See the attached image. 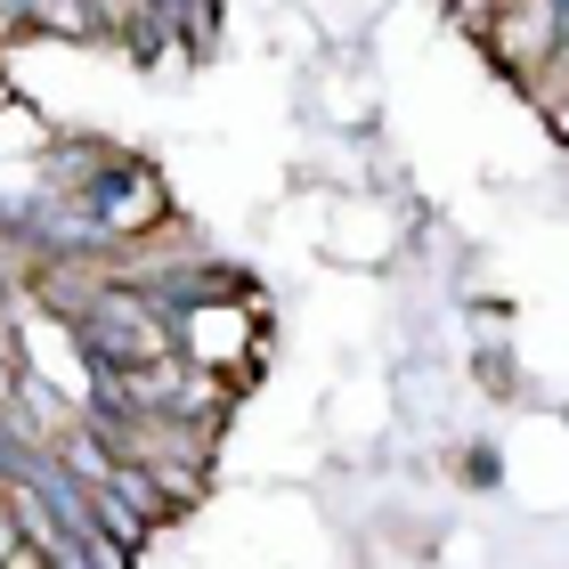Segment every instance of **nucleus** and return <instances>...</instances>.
I'll return each instance as SVG.
<instances>
[{"label": "nucleus", "instance_id": "obj_1", "mask_svg": "<svg viewBox=\"0 0 569 569\" xmlns=\"http://www.w3.org/2000/svg\"><path fill=\"white\" fill-rule=\"evenodd\" d=\"M448 472H456V488L488 497V488H505V448L488 431H472V439H456V448H448Z\"/></svg>", "mask_w": 569, "mask_h": 569}, {"label": "nucleus", "instance_id": "obj_2", "mask_svg": "<svg viewBox=\"0 0 569 569\" xmlns=\"http://www.w3.org/2000/svg\"><path fill=\"white\" fill-rule=\"evenodd\" d=\"M472 382H480V391L497 399V407H512V399L529 391V375H521V350H512V342H472Z\"/></svg>", "mask_w": 569, "mask_h": 569}]
</instances>
